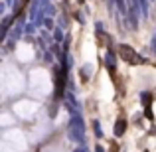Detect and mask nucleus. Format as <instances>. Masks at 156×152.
<instances>
[{"label":"nucleus","instance_id":"1","mask_svg":"<svg viewBox=\"0 0 156 152\" xmlns=\"http://www.w3.org/2000/svg\"><path fill=\"white\" fill-rule=\"evenodd\" d=\"M119 55H121L122 61H126V63L130 65H140V63H146L144 57H140L136 51L133 50L130 46H119Z\"/></svg>","mask_w":156,"mask_h":152},{"label":"nucleus","instance_id":"2","mask_svg":"<svg viewBox=\"0 0 156 152\" xmlns=\"http://www.w3.org/2000/svg\"><path fill=\"white\" fill-rule=\"evenodd\" d=\"M122 133H125V121H119V126H117V134L121 136Z\"/></svg>","mask_w":156,"mask_h":152}]
</instances>
